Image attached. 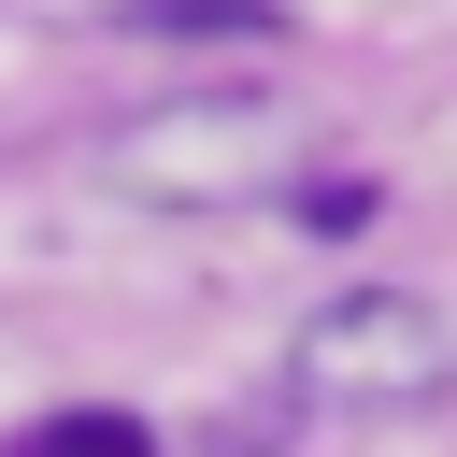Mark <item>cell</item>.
I'll list each match as a JSON object with an SVG mask.
<instances>
[{"mask_svg": "<svg viewBox=\"0 0 457 457\" xmlns=\"http://www.w3.org/2000/svg\"><path fill=\"white\" fill-rule=\"evenodd\" d=\"M286 386L314 414H414V400L457 386V314L414 300V286H357V300H328L286 343Z\"/></svg>", "mask_w": 457, "mask_h": 457, "instance_id": "obj_1", "label": "cell"}, {"mask_svg": "<svg viewBox=\"0 0 457 457\" xmlns=\"http://www.w3.org/2000/svg\"><path fill=\"white\" fill-rule=\"evenodd\" d=\"M286 171V114L271 100H157L143 129H114V186L129 200H257Z\"/></svg>", "mask_w": 457, "mask_h": 457, "instance_id": "obj_2", "label": "cell"}, {"mask_svg": "<svg viewBox=\"0 0 457 457\" xmlns=\"http://www.w3.org/2000/svg\"><path fill=\"white\" fill-rule=\"evenodd\" d=\"M14 457H157V428L143 414H43Z\"/></svg>", "mask_w": 457, "mask_h": 457, "instance_id": "obj_3", "label": "cell"}, {"mask_svg": "<svg viewBox=\"0 0 457 457\" xmlns=\"http://www.w3.org/2000/svg\"><path fill=\"white\" fill-rule=\"evenodd\" d=\"M157 29H271V0H143Z\"/></svg>", "mask_w": 457, "mask_h": 457, "instance_id": "obj_4", "label": "cell"}]
</instances>
